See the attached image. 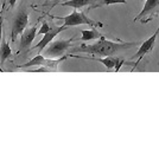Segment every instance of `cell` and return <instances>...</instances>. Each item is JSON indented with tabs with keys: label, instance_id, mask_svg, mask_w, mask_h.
<instances>
[{
	"label": "cell",
	"instance_id": "cell-18",
	"mask_svg": "<svg viewBox=\"0 0 159 142\" xmlns=\"http://www.w3.org/2000/svg\"><path fill=\"white\" fill-rule=\"evenodd\" d=\"M7 2H8L10 7H13L16 5V2H17V0H7Z\"/></svg>",
	"mask_w": 159,
	"mask_h": 142
},
{
	"label": "cell",
	"instance_id": "cell-16",
	"mask_svg": "<svg viewBox=\"0 0 159 142\" xmlns=\"http://www.w3.org/2000/svg\"><path fill=\"white\" fill-rule=\"evenodd\" d=\"M2 25H4V20H2V17L0 15V43L2 39Z\"/></svg>",
	"mask_w": 159,
	"mask_h": 142
},
{
	"label": "cell",
	"instance_id": "cell-9",
	"mask_svg": "<svg viewBox=\"0 0 159 142\" xmlns=\"http://www.w3.org/2000/svg\"><path fill=\"white\" fill-rule=\"evenodd\" d=\"M37 36V26H31V27H26L23 33H21V37H20V46H19V51H23V50H26L30 47V45L32 44V41H34Z\"/></svg>",
	"mask_w": 159,
	"mask_h": 142
},
{
	"label": "cell",
	"instance_id": "cell-2",
	"mask_svg": "<svg viewBox=\"0 0 159 142\" xmlns=\"http://www.w3.org/2000/svg\"><path fill=\"white\" fill-rule=\"evenodd\" d=\"M57 19L64 21V25L66 27L71 26H79V25H89L92 27H102V23L100 21H95L93 19H90L89 17H87L86 13L80 12L74 8V12L70 13L66 17H56Z\"/></svg>",
	"mask_w": 159,
	"mask_h": 142
},
{
	"label": "cell",
	"instance_id": "cell-21",
	"mask_svg": "<svg viewBox=\"0 0 159 142\" xmlns=\"http://www.w3.org/2000/svg\"><path fill=\"white\" fill-rule=\"evenodd\" d=\"M157 32H158V33H159V27H158V28H157Z\"/></svg>",
	"mask_w": 159,
	"mask_h": 142
},
{
	"label": "cell",
	"instance_id": "cell-8",
	"mask_svg": "<svg viewBox=\"0 0 159 142\" xmlns=\"http://www.w3.org/2000/svg\"><path fill=\"white\" fill-rule=\"evenodd\" d=\"M66 28H68V27H66V25H63V26H58V27H51V30H50V31H48L47 33L43 34V38H42L39 43L34 46V49H38V51L42 52V51H43V49L47 46L50 41H52L53 38H55L57 34L61 33L62 31L66 30Z\"/></svg>",
	"mask_w": 159,
	"mask_h": 142
},
{
	"label": "cell",
	"instance_id": "cell-1",
	"mask_svg": "<svg viewBox=\"0 0 159 142\" xmlns=\"http://www.w3.org/2000/svg\"><path fill=\"white\" fill-rule=\"evenodd\" d=\"M135 45H137V43L108 41L103 36H101L96 43L90 44V45H81L77 49V51L88 54H95L99 57H107V56H113V54H118L122 50L135 46Z\"/></svg>",
	"mask_w": 159,
	"mask_h": 142
},
{
	"label": "cell",
	"instance_id": "cell-19",
	"mask_svg": "<svg viewBox=\"0 0 159 142\" xmlns=\"http://www.w3.org/2000/svg\"><path fill=\"white\" fill-rule=\"evenodd\" d=\"M7 5V0H2V10L5 8V6Z\"/></svg>",
	"mask_w": 159,
	"mask_h": 142
},
{
	"label": "cell",
	"instance_id": "cell-5",
	"mask_svg": "<svg viewBox=\"0 0 159 142\" xmlns=\"http://www.w3.org/2000/svg\"><path fill=\"white\" fill-rule=\"evenodd\" d=\"M66 57H70V56H62L60 58H47L43 54H38L34 58H32L30 62H27L25 64L20 65L19 68H30V67L40 65V67H47L49 69H57L58 64L62 61H64Z\"/></svg>",
	"mask_w": 159,
	"mask_h": 142
},
{
	"label": "cell",
	"instance_id": "cell-15",
	"mask_svg": "<svg viewBox=\"0 0 159 142\" xmlns=\"http://www.w3.org/2000/svg\"><path fill=\"white\" fill-rule=\"evenodd\" d=\"M50 30H51V27L49 25V23H48V21H44V23L42 24V27L39 28V31L37 32V34H44V33H47L48 31H50Z\"/></svg>",
	"mask_w": 159,
	"mask_h": 142
},
{
	"label": "cell",
	"instance_id": "cell-12",
	"mask_svg": "<svg viewBox=\"0 0 159 142\" xmlns=\"http://www.w3.org/2000/svg\"><path fill=\"white\" fill-rule=\"evenodd\" d=\"M81 33H82V36H81V41H95V39H99L102 36L98 30H95V27L90 28V30H82Z\"/></svg>",
	"mask_w": 159,
	"mask_h": 142
},
{
	"label": "cell",
	"instance_id": "cell-13",
	"mask_svg": "<svg viewBox=\"0 0 159 142\" xmlns=\"http://www.w3.org/2000/svg\"><path fill=\"white\" fill-rule=\"evenodd\" d=\"M0 63L4 64L5 61L11 56L12 51H11V47L8 46L7 41L5 39H1V43H0Z\"/></svg>",
	"mask_w": 159,
	"mask_h": 142
},
{
	"label": "cell",
	"instance_id": "cell-6",
	"mask_svg": "<svg viewBox=\"0 0 159 142\" xmlns=\"http://www.w3.org/2000/svg\"><path fill=\"white\" fill-rule=\"evenodd\" d=\"M158 32L156 31L154 33L148 38V39H146L141 45H140L139 50H138V52L135 54V56L134 57H137V62L134 63V65H133V68H137L138 67V64H139L140 62H141V59L145 57L146 54H148L151 50L153 49V46H154V44H156V41H157V37H158Z\"/></svg>",
	"mask_w": 159,
	"mask_h": 142
},
{
	"label": "cell",
	"instance_id": "cell-3",
	"mask_svg": "<svg viewBox=\"0 0 159 142\" xmlns=\"http://www.w3.org/2000/svg\"><path fill=\"white\" fill-rule=\"evenodd\" d=\"M73 41V38H70V39H57L50 41L40 54H43L47 58H60L64 56L66 50L71 46Z\"/></svg>",
	"mask_w": 159,
	"mask_h": 142
},
{
	"label": "cell",
	"instance_id": "cell-14",
	"mask_svg": "<svg viewBox=\"0 0 159 142\" xmlns=\"http://www.w3.org/2000/svg\"><path fill=\"white\" fill-rule=\"evenodd\" d=\"M127 0H98V2L94 5L92 8L99 6H107V5H113V4H125Z\"/></svg>",
	"mask_w": 159,
	"mask_h": 142
},
{
	"label": "cell",
	"instance_id": "cell-20",
	"mask_svg": "<svg viewBox=\"0 0 159 142\" xmlns=\"http://www.w3.org/2000/svg\"><path fill=\"white\" fill-rule=\"evenodd\" d=\"M0 71H1V72H2V71H4V70H2V68H1V67H0Z\"/></svg>",
	"mask_w": 159,
	"mask_h": 142
},
{
	"label": "cell",
	"instance_id": "cell-7",
	"mask_svg": "<svg viewBox=\"0 0 159 142\" xmlns=\"http://www.w3.org/2000/svg\"><path fill=\"white\" fill-rule=\"evenodd\" d=\"M157 8H159V0H146L141 12L134 18V21H141V23L148 21L147 17L152 15Z\"/></svg>",
	"mask_w": 159,
	"mask_h": 142
},
{
	"label": "cell",
	"instance_id": "cell-10",
	"mask_svg": "<svg viewBox=\"0 0 159 142\" xmlns=\"http://www.w3.org/2000/svg\"><path fill=\"white\" fill-rule=\"evenodd\" d=\"M96 61L101 62L105 67H107L108 69H115V70H120V67L124 64V62L114 58L112 56H107V57H99V58H94Z\"/></svg>",
	"mask_w": 159,
	"mask_h": 142
},
{
	"label": "cell",
	"instance_id": "cell-4",
	"mask_svg": "<svg viewBox=\"0 0 159 142\" xmlns=\"http://www.w3.org/2000/svg\"><path fill=\"white\" fill-rule=\"evenodd\" d=\"M27 25H29V13L26 12L25 8H21L20 11H18V13L16 14L13 23H12L11 41H16L17 37L23 33V31L26 28Z\"/></svg>",
	"mask_w": 159,
	"mask_h": 142
},
{
	"label": "cell",
	"instance_id": "cell-17",
	"mask_svg": "<svg viewBox=\"0 0 159 142\" xmlns=\"http://www.w3.org/2000/svg\"><path fill=\"white\" fill-rule=\"evenodd\" d=\"M34 72H47V71H49V68H47V67H42V68H38L37 70H33Z\"/></svg>",
	"mask_w": 159,
	"mask_h": 142
},
{
	"label": "cell",
	"instance_id": "cell-11",
	"mask_svg": "<svg viewBox=\"0 0 159 142\" xmlns=\"http://www.w3.org/2000/svg\"><path fill=\"white\" fill-rule=\"evenodd\" d=\"M96 2H98V0H68V1L62 2L61 5L66 7H73L75 10H79V8H82V7L87 6V5H93L94 6Z\"/></svg>",
	"mask_w": 159,
	"mask_h": 142
}]
</instances>
